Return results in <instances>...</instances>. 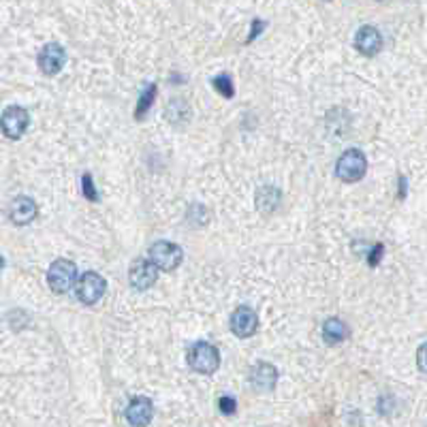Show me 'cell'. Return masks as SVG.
I'll use <instances>...</instances> for the list:
<instances>
[{"label": "cell", "mask_w": 427, "mask_h": 427, "mask_svg": "<svg viewBox=\"0 0 427 427\" xmlns=\"http://www.w3.org/2000/svg\"><path fill=\"white\" fill-rule=\"evenodd\" d=\"M158 280V267L148 259H137L130 263L128 269V282L135 291H148Z\"/></svg>", "instance_id": "7"}, {"label": "cell", "mask_w": 427, "mask_h": 427, "mask_svg": "<svg viewBox=\"0 0 427 427\" xmlns=\"http://www.w3.org/2000/svg\"><path fill=\"white\" fill-rule=\"evenodd\" d=\"M218 408H220V413H222V415H227V417H233V415L237 413V400H235V398H231V396H222V398L218 400Z\"/></svg>", "instance_id": "19"}, {"label": "cell", "mask_w": 427, "mask_h": 427, "mask_svg": "<svg viewBox=\"0 0 427 427\" xmlns=\"http://www.w3.org/2000/svg\"><path fill=\"white\" fill-rule=\"evenodd\" d=\"M278 203H280V192H278V188H272V186L259 188V192H257V207H259V210L272 212V210L278 207Z\"/></svg>", "instance_id": "16"}, {"label": "cell", "mask_w": 427, "mask_h": 427, "mask_svg": "<svg viewBox=\"0 0 427 427\" xmlns=\"http://www.w3.org/2000/svg\"><path fill=\"white\" fill-rule=\"evenodd\" d=\"M28 124H30V115L24 107H6L2 118H0V126H2V133L6 139H13L17 141L26 130H28Z\"/></svg>", "instance_id": "6"}, {"label": "cell", "mask_w": 427, "mask_h": 427, "mask_svg": "<svg viewBox=\"0 0 427 427\" xmlns=\"http://www.w3.org/2000/svg\"><path fill=\"white\" fill-rule=\"evenodd\" d=\"M156 101V83H148L143 88V92L139 94V103H137V109H135V118L137 120H143L148 115V111L152 109Z\"/></svg>", "instance_id": "15"}, {"label": "cell", "mask_w": 427, "mask_h": 427, "mask_svg": "<svg viewBox=\"0 0 427 427\" xmlns=\"http://www.w3.org/2000/svg\"><path fill=\"white\" fill-rule=\"evenodd\" d=\"M126 421L133 427H145L152 417H154V404L150 398L145 396H137L130 400V404L126 406V413H124Z\"/></svg>", "instance_id": "11"}, {"label": "cell", "mask_w": 427, "mask_h": 427, "mask_svg": "<svg viewBox=\"0 0 427 427\" xmlns=\"http://www.w3.org/2000/svg\"><path fill=\"white\" fill-rule=\"evenodd\" d=\"M383 254H385V244H374V246L366 252V257H368V265H370V267H379Z\"/></svg>", "instance_id": "20"}, {"label": "cell", "mask_w": 427, "mask_h": 427, "mask_svg": "<svg viewBox=\"0 0 427 427\" xmlns=\"http://www.w3.org/2000/svg\"><path fill=\"white\" fill-rule=\"evenodd\" d=\"M423 351H426V346H421V349H419V368H421V372H426V361H423Z\"/></svg>", "instance_id": "23"}, {"label": "cell", "mask_w": 427, "mask_h": 427, "mask_svg": "<svg viewBox=\"0 0 427 427\" xmlns=\"http://www.w3.org/2000/svg\"><path fill=\"white\" fill-rule=\"evenodd\" d=\"M349 338V327L344 321L340 319H327L325 325H323V340L329 344V346H336L340 342H344Z\"/></svg>", "instance_id": "14"}, {"label": "cell", "mask_w": 427, "mask_h": 427, "mask_svg": "<svg viewBox=\"0 0 427 427\" xmlns=\"http://www.w3.org/2000/svg\"><path fill=\"white\" fill-rule=\"evenodd\" d=\"M355 49L364 56H376L383 49V36L374 26H361L355 34Z\"/></svg>", "instance_id": "12"}, {"label": "cell", "mask_w": 427, "mask_h": 427, "mask_svg": "<svg viewBox=\"0 0 427 427\" xmlns=\"http://www.w3.org/2000/svg\"><path fill=\"white\" fill-rule=\"evenodd\" d=\"M188 366L199 374H214L220 368V353L210 342H197L188 351Z\"/></svg>", "instance_id": "3"}, {"label": "cell", "mask_w": 427, "mask_h": 427, "mask_svg": "<svg viewBox=\"0 0 427 427\" xmlns=\"http://www.w3.org/2000/svg\"><path fill=\"white\" fill-rule=\"evenodd\" d=\"M366 171H368V158H366V154H364L361 150H357V148L346 150V152L338 158V163H336V175H338L342 182H346V184L359 182V180L366 175Z\"/></svg>", "instance_id": "1"}, {"label": "cell", "mask_w": 427, "mask_h": 427, "mask_svg": "<svg viewBox=\"0 0 427 427\" xmlns=\"http://www.w3.org/2000/svg\"><path fill=\"white\" fill-rule=\"evenodd\" d=\"M36 214H38V207L30 197H15L11 207H9V218L17 227L30 225L36 218Z\"/></svg>", "instance_id": "13"}, {"label": "cell", "mask_w": 427, "mask_h": 427, "mask_svg": "<svg viewBox=\"0 0 427 427\" xmlns=\"http://www.w3.org/2000/svg\"><path fill=\"white\" fill-rule=\"evenodd\" d=\"M66 64V51L62 45L58 43H47L41 51H38V68L45 75H56L62 71V66Z\"/></svg>", "instance_id": "9"}, {"label": "cell", "mask_w": 427, "mask_h": 427, "mask_svg": "<svg viewBox=\"0 0 427 427\" xmlns=\"http://www.w3.org/2000/svg\"><path fill=\"white\" fill-rule=\"evenodd\" d=\"M229 325L237 338H252L259 331V314L250 306H242L231 314Z\"/></svg>", "instance_id": "8"}, {"label": "cell", "mask_w": 427, "mask_h": 427, "mask_svg": "<svg viewBox=\"0 0 427 427\" xmlns=\"http://www.w3.org/2000/svg\"><path fill=\"white\" fill-rule=\"evenodd\" d=\"M77 282V265L68 259H58L47 269V284L56 295L68 293Z\"/></svg>", "instance_id": "2"}, {"label": "cell", "mask_w": 427, "mask_h": 427, "mask_svg": "<svg viewBox=\"0 0 427 427\" xmlns=\"http://www.w3.org/2000/svg\"><path fill=\"white\" fill-rule=\"evenodd\" d=\"M2 267H4V259L0 257V269H2Z\"/></svg>", "instance_id": "24"}, {"label": "cell", "mask_w": 427, "mask_h": 427, "mask_svg": "<svg viewBox=\"0 0 427 427\" xmlns=\"http://www.w3.org/2000/svg\"><path fill=\"white\" fill-rule=\"evenodd\" d=\"M81 190H83V197L88 199V201H98L101 197H98V192H96V188H94V180H92V175L90 173H83L81 175Z\"/></svg>", "instance_id": "18"}, {"label": "cell", "mask_w": 427, "mask_h": 427, "mask_svg": "<svg viewBox=\"0 0 427 427\" xmlns=\"http://www.w3.org/2000/svg\"><path fill=\"white\" fill-rule=\"evenodd\" d=\"M276 383H278V370L272 364L259 361L257 366H252V370H250V385H252L254 391L269 393V391L276 389Z\"/></svg>", "instance_id": "10"}, {"label": "cell", "mask_w": 427, "mask_h": 427, "mask_svg": "<svg viewBox=\"0 0 427 427\" xmlns=\"http://www.w3.org/2000/svg\"><path fill=\"white\" fill-rule=\"evenodd\" d=\"M212 86L216 88V92H218V94H222V96H227V98H231V96L235 94L233 79H231V75H227V73H222V75H216V77L212 79Z\"/></svg>", "instance_id": "17"}, {"label": "cell", "mask_w": 427, "mask_h": 427, "mask_svg": "<svg viewBox=\"0 0 427 427\" xmlns=\"http://www.w3.org/2000/svg\"><path fill=\"white\" fill-rule=\"evenodd\" d=\"M263 28H265V21H263V19H252V28H250V34H248L246 43H252V41L261 34Z\"/></svg>", "instance_id": "21"}, {"label": "cell", "mask_w": 427, "mask_h": 427, "mask_svg": "<svg viewBox=\"0 0 427 427\" xmlns=\"http://www.w3.org/2000/svg\"><path fill=\"white\" fill-rule=\"evenodd\" d=\"M75 291L81 304L86 306H94L96 302H101V297L107 291V282L98 272H86L81 276H77L75 282Z\"/></svg>", "instance_id": "5"}, {"label": "cell", "mask_w": 427, "mask_h": 427, "mask_svg": "<svg viewBox=\"0 0 427 427\" xmlns=\"http://www.w3.org/2000/svg\"><path fill=\"white\" fill-rule=\"evenodd\" d=\"M406 190H408L406 178H404V175H400V199H404V197H406Z\"/></svg>", "instance_id": "22"}, {"label": "cell", "mask_w": 427, "mask_h": 427, "mask_svg": "<svg viewBox=\"0 0 427 427\" xmlns=\"http://www.w3.org/2000/svg\"><path fill=\"white\" fill-rule=\"evenodd\" d=\"M150 261L163 272H173V269H178L182 265L184 250L178 244H173V242L160 240V242L150 246Z\"/></svg>", "instance_id": "4"}]
</instances>
